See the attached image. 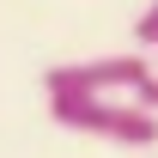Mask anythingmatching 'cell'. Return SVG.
Here are the masks:
<instances>
[{"instance_id":"3","label":"cell","mask_w":158,"mask_h":158,"mask_svg":"<svg viewBox=\"0 0 158 158\" xmlns=\"http://www.w3.org/2000/svg\"><path fill=\"white\" fill-rule=\"evenodd\" d=\"M134 43H140V49H158V0L134 19Z\"/></svg>"},{"instance_id":"4","label":"cell","mask_w":158,"mask_h":158,"mask_svg":"<svg viewBox=\"0 0 158 158\" xmlns=\"http://www.w3.org/2000/svg\"><path fill=\"white\" fill-rule=\"evenodd\" d=\"M140 103H152V110H158V73L146 79V85H140Z\"/></svg>"},{"instance_id":"1","label":"cell","mask_w":158,"mask_h":158,"mask_svg":"<svg viewBox=\"0 0 158 158\" xmlns=\"http://www.w3.org/2000/svg\"><path fill=\"white\" fill-rule=\"evenodd\" d=\"M49 116L73 134L110 140V146H158V110L140 98H122V91H55L49 98Z\"/></svg>"},{"instance_id":"2","label":"cell","mask_w":158,"mask_h":158,"mask_svg":"<svg viewBox=\"0 0 158 158\" xmlns=\"http://www.w3.org/2000/svg\"><path fill=\"white\" fill-rule=\"evenodd\" d=\"M152 79L146 55H98V61H67V67H49L43 85L49 98L55 91H122V98H140V85Z\"/></svg>"}]
</instances>
